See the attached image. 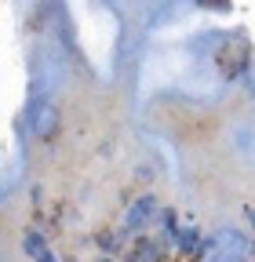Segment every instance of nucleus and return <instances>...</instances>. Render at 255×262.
<instances>
[{"instance_id": "obj_1", "label": "nucleus", "mask_w": 255, "mask_h": 262, "mask_svg": "<svg viewBox=\"0 0 255 262\" xmlns=\"http://www.w3.org/2000/svg\"><path fill=\"white\" fill-rule=\"evenodd\" d=\"M150 215H153V196H139L132 204V211H128V226H142Z\"/></svg>"}, {"instance_id": "obj_2", "label": "nucleus", "mask_w": 255, "mask_h": 262, "mask_svg": "<svg viewBox=\"0 0 255 262\" xmlns=\"http://www.w3.org/2000/svg\"><path fill=\"white\" fill-rule=\"evenodd\" d=\"M22 248H26V255H33V258H40V262H55V258L48 255V248H44V237H40V233H26Z\"/></svg>"}]
</instances>
